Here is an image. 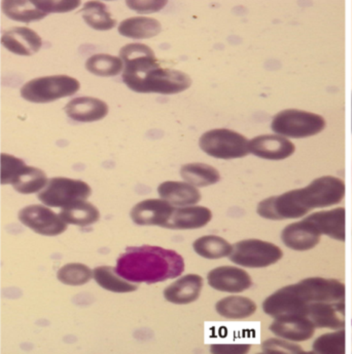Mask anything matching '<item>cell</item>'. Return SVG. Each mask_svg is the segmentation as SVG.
I'll list each match as a JSON object with an SVG mask.
<instances>
[{
    "instance_id": "1",
    "label": "cell",
    "mask_w": 352,
    "mask_h": 354,
    "mask_svg": "<svg viewBox=\"0 0 352 354\" xmlns=\"http://www.w3.org/2000/svg\"><path fill=\"white\" fill-rule=\"evenodd\" d=\"M120 58L125 64L123 82L133 92L175 95L184 92L192 84L190 76L184 72L162 67L154 50L146 44L123 46Z\"/></svg>"
},
{
    "instance_id": "2",
    "label": "cell",
    "mask_w": 352,
    "mask_h": 354,
    "mask_svg": "<svg viewBox=\"0 0 352 354\" xmlns=\"http://www.w3.org/2000/svg\"><path fill=\"white\" fill-rule=\"evenodd\" d=\"M116 271L130 283L152 285L180 277L184 260L173 250L148 245L130 247L116 260Z\"/></svg>"
},
{
    "instance_id": "3",
    "label": "cell",
    "mask_w": 352,
    "mask_h": 354,
    "mask_svg": "<svg viewBox=\"0 0 352 354\" xmlns=\"http://www.w3.org/2000/svg\"><path fill=\"white\" fill-rule=\"evenodd\" d=\"M346 288L337 279L309 277L296 285L276 290L263 303V310L272 317L302 315L306 307L315 302L345 301Z\"/></svg>"
},
{
    "instance_id": "4",
    "label": "cell",
    "mask_w": 352,
    "mask_h": 354,
    "mask_svg": "<svg viewBox=\"0 0 352 354\" xmlns=\"http://www.w3.org/2000/svg\"><path fill=\"white\" fill-rule=\"evenodd\" d=\"M346 192L344 181L333 176L317 178L308 186L281 194V203L292 219L304 217L310 209L338 205Z\"/></svg>"
},
{
    "instance_id": "5",
    "label": "cell",
    "mask_w": 352,
    "mask_h": 354,
    "mask_svg": "<svg viewBox=\"0 0 352 354\" xmlns=\"http://www.w3.org/2000/svg\"><path fill=\"white\" fill-rule=\"evenodd\" d=\"M48 178L42 169L28 167L24 160L10 154L2 153L0 158V182L10 184L21 194H33L42 192Z\"/></svg>"
},
{
    "instance_id": "6",
    "label": "cell",
    "mask_w": 352,
    "mask_h": 354,
    "mask_svg": "<svg viewBox=\"0 0 352 354\" xmlns=\"http://www.w3.org/2000/svg\"><path fill=\"white\" fill-rule=\"evenodd\" d=\"M80 88V82L71 76H46L25 84L21 88V97L33 103H50L72 96L78 92Z\"/></svg>"
},
{
    "instance_id": "7",
    "label": "cell",
    "mask_w": 352,
    "mask_h": 354,
    "mask_svg": "<svg viewBox=\"0 0 352 354\" xmlns=\"http://www.w3.org/2000/svg\"><path fill=\"white\" fill-rule=\"evenodd\" d=\"M248 140L245 136L229 129H214L201 136L199 146L211 158L218 160H235L245 158Z\"/></svg>"
},
{
    "instance_id": "8",
    "label": "cell",
    "mask_w": 352,
    "mask_h": 354,
    "mask_svg": "<svg viewBox=\"0 0 352 354\" xmlns=\"http://www.w3.org/2000/svg\"><path fill=\"white\" fill-rule=\"evenodd\" d=\"M326 128L322 116L302 110L288 109L273 118L271 129L282 137L302 139L317 135Z\"/></svg>"
},
{
    "instance_id": "9",
    "label": "cell",
    "mask_w": 352,
    "mask_h": 354,
    "mask_svg": "<svg viewBox=\"0 0 352 354\" xmlns=\"http://www.w3.org/2000/svg\"><path fill=\"white\" fill-rule=\"evenodd\" d=\"M283 253L274 243L261 239H245L233 247L230 261L247 268H265L281 260Z\"/></svg>"
},
{
    "instance_id": "10",
    "label": "cell",
    "mask_w": 352,
    "mask_h": 354,
    "mask_svg": "<svg viewBox=\"0 0 352 354\" xmlns=\"http://www.w3.org/2000/svg\"><path fill=\"white\" fill-rule=\"evenodd\" d=\"M92 194L89 184L71 178H53L44 190L38 192V199L51 207H67L78 201H87Z\"/></svg>"
},
{
    "instance_id": "11",
    "label": "cell",
    "mask_w": 352,
    "mask_h": 354,
    "mask_svg": "<svg viewBox=\"0 0 352 354\" xmlns=\"http://www.w3.org/2000/svg\"><path fill=\"white\" fill-rule=\"evenodd\" d=\"M19 220L23 225L44 236H56L67 229L60 216L40 205H28L19 212Z\"/></svg>"
},
{
    "instance_id": "12",
    "label": "cell",
    "mask_w": 352,
    "mask_h": 354,
    "mask_svg": "<svg viewBox=\"0 0 352 354\" xmlns=\"http://www.w3.org/2000/svg\"><path fill=\"white\" fill-rule=\"evenodd\" d=\"M304 317H308L315 328L341 330L346 324V305L338 302H315L306 307Z\"/></svg>"
},
{
    "instance_id": "13",
    "label": "cell",
    "mask_w": 352,
    "mask_h": 354,
    "mask_svg": "<svg viewBox=\"0 0 352 354\" xmlns=\"http://www.w3.org/2000/svg\"><path fill=\"white\" fill-rule=\"evenodd\" d=\"M175 207L163 199H146L131 209V219L137 225L165 227Z\"/></svg>"
},
{
    "instance_id": "14",
    "label": "cell",
    "mask_w": 352,
    "mask_h": 354,
    "mask_svg": "<svg viewBox=\"0 0 352 354\" xmlns=\"http://www.w3.org/2000/svg\"><path fill=\"white\" fill-rule=\"evenodd\" d=\"M294 144L279 135H264L248 142V151L263 160H281L294 154Z\"/></svg>"
},
{
    "instance_id": "15",
    "label": "cell",
    "mask_w": 352,
    "mask_h": 354,
    "mask_svg": "<svg viewBox=\"0 0 352 354\" xmlns=\"http://www.w3.org/2000/svg\"><path fill=\"white\" fill-rule=\"evenodd\" d=\"M212 289L225 292H241L249 289L252 279L247 271L233 266H220L212 269L207 275Z\"/></svg>"
},
{
    "instance_id": "16",
    "label": "cell",
    "mask_w": 352,
    "mask_h": 354,
    "mask_svg": "<svg viewBox=\"0 0 352 354\" xmlns=\"http://www.w3.org/2000/svg\"><path fill=\"white\" fill-rule=\"evenodd\" d=\"M269 330L279 338L292 342L309 340L315 335V326L313 322L302 315H284L275 317Z\"/></svg>"
},
{
    "instance_id": "17",
    "label": "cell",
    "mask_w": 352,
    "mask_h": 354,
    "mask_svg": "<svg viewBox=\"0 0 352 354\" xmlns=\"http://www.w3.org/2000/svg\"><path fill=\"white\" fill-rule=\"evenodd\" d=\"M1 44L10 53L19 56H33L42 48V38L33 29L15 27L3 31Z\"/></svg>"
},
{
    "instance_id": "18",
    "label": "cell",
    "mask_w": 352,
    "mask_h": 354,
    "mask_svg": "<svg viewBox=\"0 0 352 354\" xmlns=\"http://www.w3.org/2000/svg\"><path fill=\"white\" fill-rule=\"evenodd\" d=\"M320 233L306 219L290 224L282 230L281 241L285 247L294 251H309L320 241Z\"/></svg>"
},
{
    "instance_id": "19",
    "label": "cell",
    "mask_w": 352,
    "mask_h": 354,
    "mask_svg": "<svg viewBox=\"0 0 352 354\" xmlns=\"http://www.w3.org/2000/svg\"><path fill=\"white\" fill-rule=\"evenodd\" d=\"M320 233L339 241L346 239V211L344 207H337L331 211L313 213L305 218Z\"/></svg>"
},
{
    "instance_id": "20",
    "label": "cell",
    "mask_w": 352,
    "mask_h": 354,
    "mask_svg": "<svg viewBox=\"0 0 352 354\" xmlns=\"http://www.w3.org/2000/svg\"><path fill=\"white\" fill-rule=\"evenodd\" d=\"M64 111L74 122H98L107 115L108 106L105 101L97 97H80L69 102Z\"/></svg>"
},
{
    "instance_id": "21",
    "label": "cell",
    "mask_w": 352,
    "mask_h": 354,
    "mask_svg": "<svg viewBox=\"0 0 352 354\" xmlns=\"http://www.w3.org/2000/svg\"><path fill=\"white\" fill-rule=\"evenodd\" d=\"M203 289V279L198 274H186L164 290V297L168 302L186 305L198 300Z\"/></svg>"
},
{
    "instance_id": "22",
    "label": "cell",
    "mask_w": 352,
    "mask_h": 354,
    "mask_svg": "<svg viewBox=\"0 0 352 354\" xmlns=\"http://www.w3.org/2000/svg\"><path fill=\"white\" fill-rule=\"evenodd\" d=\"M212 219V213L209 207L200 205L177 207L164 228L173 230H190L206 226Z\"/></svg>"
},
{
    "instance_id": "23",
    "label": "cell",
    "mask_w": 352,
    "mask_h": 354,
    "mask_svg": "<svg viewBox=\"0 0 352 354\" xmlns=\"http://www.w3.org/2000/svg\"><path fill=\"white\" fill-rule=\"evenodd\" d=\"M158 194L161 199L178 207L196 205L201 199L200 192L186 182H164L159 186Z\"/></svg>"
},
{
    "instance_id": "24",
    "label": "cell",
    "mask_w": 352,
    "mask_h": 354,
    "mask_svg": "<svg viewBox=\"0 0 352 354\" xmlns=\"http://www.w3.org/2000/svg\"><path fill=\"white\" fill-rule=\"evenodd\" d=\"M162 25L157 19L148 17H133L126 19L118 26V33L125 37L146 39L158 35Z\"/></svg>"
},
{
    "instance_id": "25",
    "label": "cell",
    "mask_w": 352,
    "mask_h": 354,
    "mask_svg": "<svg viewBox=\"0 0 352 354\" xmlns=\"http://www.w3.org/2000/svg\"><path fill=\"white\" fill-rule=\"evenodd\" d=\"M215 310L220 317L228 319H243L252 317L256 305L252 299L243 296H229L215 304Z\"/></svg>"
},
{
    "instance_id": "26",
    "label": "cell",
    "mask_w": 352,
    "mask_h": 354,
    "mask_svg": "<svg viewBox=\"0 0 352 354\" xmlns=\"http://www.w3.org/2000/svg\"><path fill=\"white\" fill-rule=\"evenodd\" d=\"M59 216L65 223L76 226L92 225L100 219L99 209L86 201H78L73 205L63 207Z\"/></svg>"
},
{
    "instance_id": "27",
    "label": "cell",
    "mask_w": 352,
    "mask_h": 354,
    "mask_svg": "<svg viewBox=\"0 0 352 354\" xmlns=\"http://www.w3.org/2000/svg\"><path fill=\"white\" fill-rule=\"evenodd\" d=\"M180 175L186 183L195 187H207L218 183L220 180V173L215 167L201 162L182 165Z\"/></svg>"
},
{
    "instance_id": "28",
    "label": "cell",
    "mask_w": 352,
    "mask_h": 354,
    "mask_svg": "<svg viewBox=\"0 0 352 354\" xmlns=\"http://www.w3.org/2000/svg\"><path fill=\"white\" fill-rule=\"evenodd\" d=\"M1 10L8 18L16 22H36L48 16L36 8L33 1L26 0H4L1 2Z\"/></svg>"
},
{
    "instance_id": "29",
    "label": "cell",
    "mask_w": 352,
    "mask_h": 354,
    "mask_svg": "<svg viewBox=\"0 0 352 354\" xmlns=\"http://www.w3.org/2000/svg\"><path fill=\"white\" fill-rule=\"evenodd\" d=\"M93 279L103 289L112 292H131L139 289L134 283L123 279L116 271V267L99 266L93 271Z\"/></svg>"
},
{
    "instance_id": "30",
    "label": "cell",
    "mask_w": 352,
    "mask_h": 354,
    "mask_svg": "<svg viewBox=\"0 0 352 354\" xmlns=\"http://www.w3.org/2000/svg\"><path fill=\"white\" fill-rule=\"evenodd\" d=\"M85 22L94 30L106 31L116 27V21L112 17L105 3L89 1L80 10Z\"/></svg>"
},
{
    "instance_id": "31",
    "label": "cell",
    "mask_w": 352,
    "mask_h": 354,
    "mask_svg": "<svg viewBox=\"0 0 352 354\" xmlns=\"http://www.w3.org/2000/svg\"><path fill=\"white\" fill-rule=\"evenodd\" d=\"M193 249L202 258L216 260L230 256L233 247L229 241L218 235H205L194 241Z\"/></svg>"
},
{
    "instance_id": "32",
    "label": "cell",
    "mask_w": 352,
    "mask_h": 354,
    "mask_svg": "<svg viewBox=\"0 0 352 354\" xmlns=\"http://www.w3.org/2000/svg\"><path fill=\"white\" fill-rule=\"evenodd\" d=\"M123 61L118 57L107 54H97L87 60L86 68L97 76H116L123 71Z\"/></svg>"
},
{
    "instance_id": "33",
    "label": "cell",
    "mask_w": 352,
    "mask_h": 354,
    "mask_svg": "<svg viewBox=\"0 0 352 354\" xmlns=\"http://www.w3.org/2000/svg\"><path fill=\"white\" fill-rule=\"evenodd\" d=\"M346 348V332L343 328L318 337L313 344V353L319 354H343Z\"/></svg>"
},
{
    "instance_id": "34",
    "label": "cell",
    "mask_w": 352,
    "mask_h": 354,
    "mask_svg": "<svg viewBox=\"0 0 352 354\" xmlns=\"http://www.w3.org/2000/svg\"><path fill=\"white\" fill-rule=\"evenodd\" d=\"M93 271L82 263H69L57 272V279L67 286H82L92 279Z\"/></svg>"
},
{
    "instance_id": "35",
    "label": "cell",
    "mask_w": 352,
    "mask_h": 354,
    "mask_svg": "<svg viewBox=\"0 0 352 354\" xmlns=\"http://www.w3.org/2000/svg\"><path fill=\"white\" fill-rule=\"evenodd\" d=\"M262 351L268 354H301L304 353L300 345L292 343V341L281 340V339H268L262 343Z\"/></svg>"
},
{
    "instance_id": "36",
    "label": "cell",
    "mask_w": 352,
    "mask_h": 354,
    "mask_svg": "<svg viewBox=\"0 0 352 354\" xmlns=\"http://www.w3.org/2000/svg\"><path fill=\"white\" fill-rule=\"evenodd\" d=\"M36 8H39L44 14H53V12H67L76 10L80 4V1H72V0H58V1H46V0H33Z\"/></svg>"
},
{
    "instance_id": "37",
    "label": "cell",
    "mask_w": 352,
    "mask_h": 354,
    "mask_svg": "<svg viewBox=\"0 0 352 354\" xmlns=\"http://www.w3.org/2000/svg\"><path fill=\"white\" fill-rule=\"evenodd\" d=\"M126 4L131 10L144 14L162 10L166 6L167 1H126Z\"/></svg>"
},
{
    "instance_id": "38",
    "label": "cell",
    "mask_w": 352,
    "mask_h": 354,
    "mask_svg": "<svg viewBox=\"0 0 352 354\" xmlns=\"http://www.w3.org/2000/svg\"><path fill=\"white\" fill-rule=\"evenodd\" d=\"M250 348L249 345H212L211 353H245Z\"/></svg>"
}]
</instances>
